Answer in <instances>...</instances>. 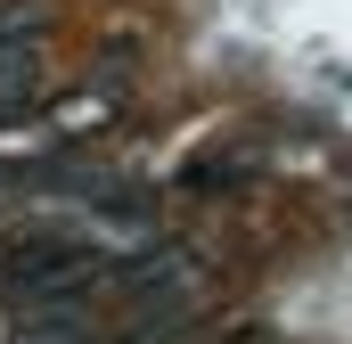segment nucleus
Instances as JSON below:
<instances>
[{"label": "nucleus", "mask_w": 352, "mask_h": 344, "mask_svg": "<svg viewBox=\"0 0 352 344\" xmlns=\"http://www.w3.org/2000/svg\"><path fill=\"white\" fill-rule=\"evenodd\" d=\"M41 83V58H33V25L16 8H0V115H25Z\"/></svg>", "instance_id": "nucleus-1"}]
</instances>
